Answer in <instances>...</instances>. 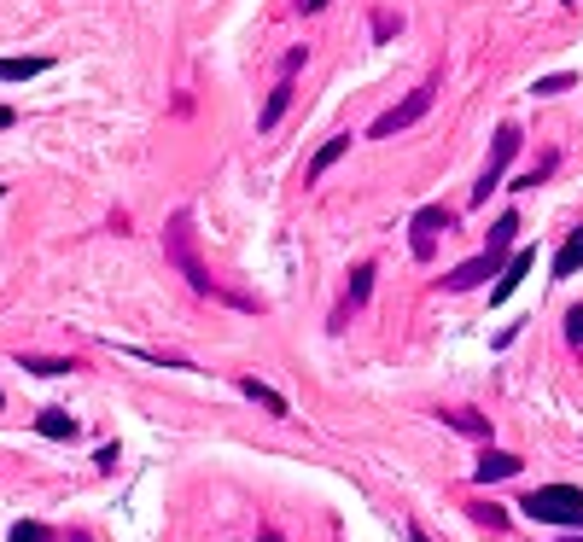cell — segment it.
I'll return each instance as SVG.
<instances>
[{
  "instance_id": "obj_1",
  "label": "cell",
  "mask_w": 583,
  "mask_h": 542,
  "mask_svg": "<svg viewBox=\"0 0 583 542\" xmlns=\"http://www.w3.org/2000/svg\"><path fill=\"white\" fill-rule=\"evenodd\" d=\"M164 263L170 269H181V280L199 292V298H222V304H240V309H257L251 298H240V292H228L222 280H210V269L199 263V245H193V210H175L170 228H164Z\"/></svg>"
},
{
  "instance_id": "obj_2",
  "label": "cell",
  "mask_w": 583,
  "mask_h": 542,
  "mask_svg": "<svg viewBox=\"0 0 583 542\" xmlns=\"http://www.w3.org/2000/svg\"><path fill=\"white\" fill-rule=\"evenodd\" d=\"M525 513H531L537 525L583 531V490L578 484H543V490H525Z\"/></svg>"
},
{
  "instance_id": "obj_3",
  "label": "cell",
  "mask_w": 583,
  "mask_h": 542,
  "mask_svg": "<svg viewBox=\"0 0 583 542\" xmlns=\"http://www.w3.org/2000/svg\"><path fill=\"white\" fill-rule=\"evenodd\" d=\"M455 222H461V216H455L449 204H420V210L409 216V251H414V263H432V257H438V239L455 234Z\"/></svg>"
},
{
  "instance_id": "obj_4",
  "label": "cell",
  "mask_w": 583,
  "mask_h": 542,
  "mask_svg": "<svg viewBox=\"0 0 583 542\" xmlns=\"http://www.w3.org/2000/svg\"><path fill=\"white\" fill-rule=\"evenodd\" d=\"M519 140H525V135H519L514 123H502V129H496V146H490V158H484L479 181H473V204H490V193L502 187V175H508V164H514Z\"/></svg>"
},
{
  "instance_id": "obj_5",
  "label": "cell",
  "mask_w": 583,
  "mask_h": 542,
  "mask_svg": "<svg viewBox=\"0 0 583 542\" xmlns=\"http://www.w3.org/2000/svg\"><path fill=\"white\" fill-rule=\"evenodd\" d=\"M432 100H438V82H420V88H414L409 100H397V105H391V111H379V117H374V129H368V135H374V140H391V135H397V129H409V123H420V117L432 111Z\"/></svg>"
},
{
  "instance_id": "obj_6",
  "label": "cell",
  "mask_w": 583,
  "mask_h": 542,
  "mask_svg": "<svg viewBox=\"0 0 583 542\" xmlns=\"http://www.w3.org/2000/svg\"><path fill=\"white\" fill-rule=\"evenodd\" d=\"M508 269V257H496V251H484V257H473V263H461V269L444 274L449 292H473V286H484V280H496V274Z\"/></svg>"
},
{
  "instance_id": "obj_7",
  "label": "cell",
  "mask_w": 583,
  "mask_h": 542,
  "mask_svg": "<svg viewBox=\"0 0 583 542\" xmlns=\"http://www.w3.org/2000/svg\"><path fill=\"white\" fill-rule=\"evenodd\" d=\"M531 269H537V245H519L514 257H508V269L496 274V286H490V304H508V298H514V286Z\"/></svg>"
},
{
  "instance_id": "obj_8",
  "label": "cell",
  "mask_w": 583,
  "mask_h": 542,
  "mask_svg": "<svg viewBox=\"0 0 583 542\" xmlns=\"http://www.w3.org/2000/svg\"><path fill=\"white\" fill-rule=\"evenodd\" d=\"M519 455H508V449H484L479 467H473V484H502V478H519Z\"/></svg>"
},
{
  "instance_id": "obj_9",
  "label": "cell",
  "mask_w": 583,
  "mask_h": 542,
  "mask_svg": "<svg viewBox=\"0 0 583 542\" xmlns=\"http://www.w3.org/2000/svg\"><path fill=\"white\" fill-rule=\"evenodd\" d=\"M18 368L41 373V379H65V373H82V362L76 356H30V350H18Z\"/></svg>"
},
{
  "instance_id": "obj_10",
  "label": "cell",
  "mask_w": 583,
  "mask_h": 542,
  "mask_svg": "<svg viewBox=\"0 0 583 542\" xmlns=\"http://www.w3.org/2000/svg\"><path fill=\"white\" fill-rule=\"evenodd\" d=\"M240 391H245V397H251V403H257V408H269L275 420H286V414H292V408H286V397H280L275 385H263L257 373H240Z\"/></svg>"
},
{
  "instance_id": "obj_11",
  "label": "cell",
  "mask_w": 583,
  "mask_h": 542,
  "mask_svg": "<svg viewBox=\"0 0 583 542\" xmlns=\"http://www.w3.org/2000/svg\"><path fill=\"white\" fill-rule=\"evenodd\" d=\"M344 152H350V135H333V140H327V146H321V152H315V158H309V170H304V187H315V181H321V175L333 170V164H339Z\"/></svg>"
},
{
  "instance_id": "obj_12",
  "label": "cell",
  "mask_w": 583,
  "mask_h": 542,
  "mask_svg": "<svg viewBox=\"0 0 583 542\" xmlns=\"http://www.w3.org/2000/svg\"><path fill=\"white\" fill-rule=\"evenodd\" d=\"M35 432H41V438H53V443H70V438H76V432H82V426L70 420L65 408H41V420H35Z\"/></svg>"
},
{
  "instance_id": "obj_13",
  "label": "cell",
  "mask_w": 583,
  "mask_h": 542,
  "mask_svg": "<svg viewBox=\"0 0 583 542\" xmlns=\"http://www.w3.org/2000/svg\"><path fill=\"white\" fill-rule=\"evenodd\" d=\"M578 269H583V228H572V234H566V245L554 251V280H572Z\"/></svg>"
},
{
  "instance_id": "obj_14",
  "label": "cell",
  "mask_w": 583,
  "mask_h": 542,
  "mask_svg": "<svg viewBox=\"0 0 583 542\" xmlns=\"http://www.w3.org/2000/svg\"><path fill=\"white\" fill-rule=\"evenodd\" d=\"M368 292H374V263H362V269L350 274V286H344V309H339V321L350 315V309H362V304H368ZM339 321H333V327H339Z\"/></svg>"
},
{
  "instance_id": "obj_15",
  "label": "cell",
  "mask_w": 583,
  "mask_h": 542,
  "mask_svg": "<svg viewBox=\"0 0 583 542\" xmlns=\"http://www.w3.org/2000/svg\"><path fill=\"white\" fill-rule=\"evenodd\" d=\"M286 105H292V76H280V82H275V94H269V105L257 111V129H275L280 117H286Z\"/></svg>"
},
{
  "instance_id": "obj_16",
  "label": "cell",
  "mask_w": 583,
  "mask_h": 542,
  "mask_svg": "<svg viewBox=\"0 0 583 542\" xmlns=\"http://www.w3.org/2000/svg\"><path fill=\"white\" fill-rule=\"evenodd\" d=\"M444 420L461 432V438H484V443H490V420H484L479 408H449Z\"/></svg>"
},
{
  "instance_id": "obj_17",
  "label": "cell",
  "mask_w": 583,
  "mask_h": 542,
  "mask_svg": "<svg viewBox=\"0 0 583 542\" xmlns=\"http://www.w3.org/2000/svg\"><path fill=\"white\" fill-rule=\"evenodd\" d=\"M41 70H53V59H0V82H30Z\"/></svg>"
},
{
  "instance_id": "obj_18",
  "label": "cell",
  "mask_w": 583,
  "mask_h": 542,
  "mask_svg": "<svg viewBox=\"0 0 583 542\" xmlns=\"http://www.w3.org/2000/svg\"><path fill=\"white\" fill-rule=\"evenodd\" d=\"M473 519H479V525H490V531H508V508H496V502H473Z\"/></svg>"
},
{
  "instance_id": "obj_19",
  "label": "cell",
  "mask_w": 583,
  "mask_h": 542,
  "mask_svg": "<svg viewBox=\"0 0 583 542\" xmlns=\"http://www.w3.org/2000/svg\"><path fill=\"white\" fill-rule=\"evenodd\" d=\"M572 82H578L572 70H554V76H537V88H531V94H566Z\"/></svg>"
},
{
  "instance_id": "obj_20",
  "label": "cell",
  "mask_w": 583,
  "mask_h": 542,
  "mask_svg": "<svg viewBox=\"0 0 583 542\" xmlns=\"http://www.w3.org/2000/svg\"><path fill=\"white\" fill-rule=\"evenodd\" d=\"M6 542H53V531L47 525H35V519H24V525H12V537Z\"/></svg>"
},
{
  "instance_id": "obj_21",
  "label": "cell",
  "mask_w": 583,
  "mask_h": 542,
  "mask_svg": "<svg viewBox=\"0 0 583 542\" xmlns=\"http://www.w3.org/2000/svg\"><path fill=\"white\" fill-rule=\"evenodd\" d=\"M549 170H554V152L543 158V164H537V170H525V175H519L514 187H543V181H549Z\"/></svg>"
},
{
  "instance_id": "obj_22",
  "label": "cell",
  "mask_w": 583,
  "mask_h": 542,
  "mask_svg": "<svg viewBox=\"0 0 583 542\" xmlns=\"http://www.w3.org/2000/svg\"><path fill=\"white\" fill-rule=\"evenodd\" d=\"M397 30H403V18H391V12H374V41H391Z\"/></svg>"
},
{
  "instance_id": "obj_23",
  "label": "cell",
  "mask_w": 583,
  "mask_h": 542,
  "mask_svg": "<svg viewBox=\"0 0 583 542\" xmlns=\"http://www.w3.org/2000/svg\"><path fill=\"white\" fill-rule=\"evenodd\" d=\"M566 344L583 350V309H566Z\"/></svg>"
},
{
  "instance_id": "obj_24",
  "label": "cell",
  "mask_w": 583,
  "mask_h": 542,
  "mask_svg": "<svg viewBox=\"0 0 583 542\" xmlns=\"http://www.w3.org/2000/svg\"><path fill=\"white\" fill-rule=\"evenodd\" d=\"M304 59H309V47H292V53H286V65H280V76H298Z\"/></svg>"
},
{
  "instance_id": "obj_25",
  "label": "cell",
  "mask_w": 583,
  "mask_h": 542,
  "mask_svg": "<svg viewBox=\"0 0 583 542\" xmlns=\"http://www.w3.org/2000/svg\"><path fill=\"white\" fill-rule=\"evenodd\" d=\"M94 467H100V473H117V443H105L100 455H94Z\"/></svg>"
},
{
  "instance_id": "obj_26",
  "label": "cell",
  "mask_w": 583,
  "mask_h": 542,
  "mask_svg": "<svg viewBox=\"0 0 583 542\" xmlns=\"http://www.w3.org/2000/svg\"><path fill=\"white\" fill-rule=\"evenodd\" d=\"M321 6H327V0H298V12H321Z\"/></svg>"
},
{
  "instance_id": "obj_27",
  "label": "cell",
  "mask_w": 583,
  "mask_h": 542,
  "mask_svg": "<svg viewBox=\"0 0 583 542\" xmlns=\"http://www.w3.org/2000/svg\"><path fill=\"white\" fill-rule=\"evenodd\" d=\"M409 542H432V537H426V531H420V525H409Z\"/></svg>"
},
{
  "instance_id": "obj_28",
  "label": "cell",
  "mask_w": 583,
  "mask_h": 542,
  "mask_svg": "<svg viewBox=\"0 0 583 542\" xmlns=\"http://www.w3.org/2000/svg\"><path fill=\"white\" fill-rule=\"evenodd\" d=\"M65 542H94V537H88V531H70V537Z\"/></svg>"
},
{
  "instance_id": "obj_29",
  "label": "cell",
  "mask_w": 583,
  "mask_h": 542,
  "mask_svg": "<svg viewBox=\"0 0 583 542\" xmlns=\"http://www.w3.org/2000/svg\"><path fill=\"white\" fill-rule=\"evenodd\" d=\"M257 542H286V537H280V531H263V537H257Z\"/></svg>"
},
{
  "instance_id": "obj_30",
  "label": "cell",
  "mask_w": 583,
  "mask_h": 542,
  "mask_svg": "<svg viewBox=\"0 0 583 542\" xmlns=\"http://www.w3.org/2000/svg\"><path fill=\"white\" fill-rule=\"evenodd\" d=\"M566 542H583V531H566Z\"/></svg>"
},
{
  "instance_id": "obj_31",
  "label": "cell",
  "mask_w": 583,
  "mask_h": 542,
  "mask_svg": "<svg viewBox=\"0 0 583 542\" xmlns=\"http://www.w3.org/2000/svg\"><path fill=\"white\" fill-rule=\"evenodd\" d=\"M0 403H6V397H0Z\"/></svg>"
},
{
  "instance_id": "obj_32",
  "label": "cell",
  "mask_w": 583,
  "mask_h": 542,
  "mask_svg": "<svg viewBox=\"0 0 583 542\" xmlns=\"http://www.w3.org/2000/svg\"><path fill=\"white\" fill-rule=\"evenodd\" d=\"M0 193H6V187H0Z\"/></svg>"
}]
</instances>
